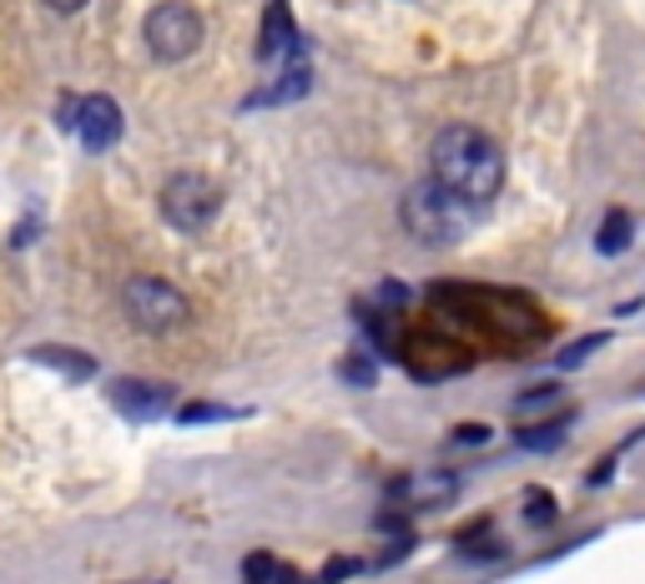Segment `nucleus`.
Listing matches in <instances>:
<instances>
[{
  "label": "nucleus",
  "instance_id": "nucleus-15",
  "mask_svg": "<svg viewBox=\"0 0 645 584\" xmlns=\"http://www.w3.org/2000/svg\"><path fill=\"white\" fill-rule=\"evenodd\" d=\"M339 379H349L353 389H373V363H369V358H359V353L343 358V363H339Z\"/></svg>",
  "mask_w": 645,
  "mask_h": 584
},
{
  "label": "nucleus",
  "instance_id": "nucleus-13",
  "mask_svg": "<svg viewBox=\"0 0 645 584\" xmlns=\"http://www.w3.org/2000/svg\"><path fill=\"white\" fill-rule=\"evenodd\" d=\"M353 318H359V328L369 333L373 348H383V353H394V338H389V323H383L379 313H373L369 303H353Z\"/></svg>",
  "mask_w": 645,
  "mask_h": 584
},
{
  "label": "nucleus",
  "instance_id": "nucleus-18",
  "mask_svg": "<svg viewBox=\"0 0 645 584\" xmlns=\"http://www.w3.org/2000/svg\"><path fill=\"white\" fill-rule=\"evenodd\" d=\"M460 550L470 554V560H504V554H510V544H504V540H464Z\"/></svg>",
  "mask_w": 645,
  "mask_h": 584
},
{
  "label": "nucleus",
  "instance_id": "nucleus-1",
  "mask_svg": "<svg viewBox=\"0 0 645 584\" xmlns=\"http://www.w3.org/2000/svg\"><path fill=\"white\" fill-rule=\"evenodd\" d=\"M434 182H444L460 202H494L504 187V152L500 141L484 137L480 127H444L429 147Z\"/></svg>",
  "mask_w": 645,
  "mask_h": 584
},
{
  "label": "nucleus",
  "instance_id": "nucleus-7",
  "mask_svg": "<svg viewBox=\"0 0 645 584\" xmlns=\"http://www.w3.org/2000/svg\"><path fill=\"white\" fill-rule=\"evenodd\" d=\"M77 137L87 152H107L121 141V107L111 97H81V121H77Z\"/></svg>",
  "mask_w": 645,
  "mask_h": 584
},
{
  "label": "nucleus",
  "instance_id": "nucleus-6",
  "mask_svg": "<svg viewBox=\"0 0 645 584\" xmlns=\"http://www.w3.org/2000/svg\"><path fill=\"white\" fill-rule=\"evenodd\" d=\"M298 56V26H293V11H288V0H268L263 11V26H258V61L268 66H283Z\"/></svg>",
  "mask_w": 645,
  "mask_h": 584
},
{
  "label": "nucleus",
  "instance_id": "nucleus-22",
  "mask_svg": "<svg viewBox=\"0 0 645 584\" xmlns=\"http://www.w3.org/2000/svg\"><path fill=\"white\" fill-rule=\"evenodd\" d=\"M373 298H379V308H404L409 303V292H404V282H383L379 292H373Z\"/></svg>",
  "mask_w": 645,
  "mask_h": 584
},
{
  "label": "nucleus",
  "instance_id": "nucleus-8",
  "mask_svg": "<svg viewBox=\"0 0 645 584\" xmlns=\"http://www.w3.org/2000/svg\"><path fill=\"white\" fill-rule=\"evenodd\" d=\"M107 393L127 419H157V413L172 403V389H162V383H142V379H117Z\"/></svg>",
  "mask_w": 645,
  "mask_h": 584
},
{
  "label": "nucleus",
  "instance_id": "nucleus-25",
  "mask_svg": "<svg viewBox=\"0 0 645 584\" xmlns=\"http://www.w3.org/2000/svg\"><path fill=\"white\" fill-rule=\"evenodd\" d=\"M611 469H615V454H605V459H601V464H595L591 484H605V479H611Z\"/></svg>",
  "mask_w": 645,
  "mask_h": 584
},
{
  "label": "nucleus",
  "instance_id": "nucleus-4",
  "mask_svg": "<svg viewBox=\"0 0 645 584\" xmlns=\"http://www.w3.org/2000/svg\"><path fill=\"white\" fill-rule=\"evenodd\" d=\"M147 46L157 61H187L202 46V16L187 0H162L147 16Z\"/></svg>",
  "mask_w": 645,
  "mask_h": 584
},
{
  "label": "nucleus",
  "instance_id": "nucleus-14",
  "mask_svg": "<svg viewBox=\"0 0 645 584\" xmlns=\"http://www.w3.org/2000/svg\"><path fill=\"white\" fill-rule=\"evenodd\" d=\"M555 499L545 494V489H530V499H525V524L530 530H550V524H555Z\"/></svg>",
  "mask_w": 645,
  "mask_h": 584
},
{
  "label": "nucleus",
  "instance_id": "nucleus-3",
  "mask_svg": "<svg viewBox=\"0 0 645 584\" xmlns=\"http://www.w3.org/2000/svg\"><path fill=\"white\" fill-rule=\"evenodd\" d=\"M222 212V187L202 172H177L162 187V217L177 232H208Z\"/></svg>",
  "mask_w": 645,
  "mask_h": 584
},
{
  "label": "nucleus",
  "instance_id": "nucleus-20",
  "mask_svg": "<svg viewBox=\"0 0 645 584\" xmlns=\"http://www.w3.org/2000/svg\"><path fill=\"white\" fill-rule=\"evenodd\" d=\"M359 570H363V560H353V554H349V560H329V564H323V574H318V580H323V584H339V580H353Z\"/></svg>",
  "mask_w": 645,
  "mask_h": 584
},
{
  "label": "nucleus",
  "instance_id": "nucleus-26",
  "mask_svg": "<svg viewBox=\"0 0 645 584\" xmlns=\"http://www.w3.org/2000/svg\"><path fill=\"white\" fill-rule=\"evenodd\" d=\"M46 6H51V11H61V16H71V11H81L87 0H46Z\"/></svg>",
  "mask_w": 645,
  "mask_h": 584
},
{
  "label": "nucleus",
  "instance_id": "nucleus-19",
  "mask_svg": "<svg viewBox=\"0 0 645 584\" xmlns=\"http://www.w3.org/2000/svg\"><path fill=\"white\" fill-rule=\"evenodd\" d=\"M550 399H560V383H555V379H550V383H535V389L520 393V413L540 409V403H550Z\"/></svg>",
  "mask_w": 645,
  "mask_h": 584
},
{
  "label": "nucleus",
  "instance_id": "nucleus-17",
  "mask_svg": "<svg viewBox=\"0 0 645 584\" xmlns=\"http://www.w3.org/2000/svg\"><path fill=\"white\" fill-rule=\"evenodd\" d=\"M212 419H232V409H218V403H187L177 413V423H212Z\"/></svg>",
  "mask_w": 645,
  "mask_h": 584
},
{
  "label": "nucleus",
  "instance_id": "nucleus-5",
  "mask_svg": "<svg viewBox=\"0 0 645 584\" xmlns=\"http://www.w3.org/2000/svg\"><path fill=\"white\" fill-rule=\"evenodd\" d=\"M127 318L147 333H172L187 323V298L162 278H137L127 288Z\"/></svg>",
  "mask_w": 645,
  "mask_h": 584
},
{
  "label": "nucleus",
  "instance_id": "nucleus-12",
  "mask_svg": "<svg viewBox=\"0 0 645 584\" xmlns=\"http://www.w3.org/2000/svg\"><path fill=\"white\" fill-rule=\"evenodd\" d=\"M565 423H570V413H560L555 423H535V429H514V444L525 449V454H545V449H555L560 439H565Z\"/></svg>",
  "mask_w": 645,
  "mask_h": 584
},
{
  "label": "nucleus",
  "instance_id": "nucleus-11",
  "mask_svg": "<svg viewBox=\"0 0 645 584\" xmlns=\"http://www.w3.org/2000/svg\"><path fill=\"white\" fill-rule=\"evenodd\" d=\"M31 363L67 373V379H91V373H97V358H91V353H77V348H51V343L31 348Z\"/></svg>",
  "mask_w": 645,
  "mask_h": 584
},
{
  "label": "nucleus",
  "instance_id": "nucleus-10",
  "mask_svg": "<svg viewBox=\"0 0 645 584\" xmlns=\"http://www.w3.org/2000/svg\"><path fill=\"white\" fill-rule=\"evenodd\" d=\"M631 238H635V217L625 212V207H611L605 222L595 228V252H601V258H621V252L631 248Z\"/></svg>",
  "mask_w": 645,
  "mask_h": 584
},
{
  "label": "nucleus",
  "instance_id": "nucleus-16",
  "mask_svg": "<svg viewBox=\"0 0 645 584\" xmlns=\"http://www.w3.org/2000/svg\"><path fill=\"white\" fill-rule=\"evenodd\" d=\"M595 348H605V333H591V338H580V343H570L565 353H560V369H575V363H585Z\"/></svg>",
  "mask_w": 645,
  "mask_h": 584
},
{
  "label": "nucleus",
  "instance_id": "nucleus-23",
  "mask_svg": "<svg viewBox=\"0 0 645 584\" xmlns=\"http://www.w3.org/2000/svg\"><path fill=\"white\" fill-rule=\"evenodd\" d=\"M419 489H429V504H444L449 489H454V479H449V474H434V479H424Z\"/></svg>",
  "mask_w": 645,
  "mask_h": 584
},
{
  "label": "nucleus",
  "instance_id": "nucleus-9",
  "mask_svg": "<svg viewBox=\"0 0 645 584\" xmlns=\"http://www.w3.org/2000/svg\"><path fill=\"white\" fill-rule=\"evenodd\" d=\"M308 81H313V77H308V61H303V56H293L283 77H278L268 91H258L248 107H283V101H298V97H308Z\"/></svg>",
  "mask_w": 645,
  "mask_h": 584
},
{
  "label": "nucleus",
  "instance_id": "nucleus-2",
  "mask_svg": "<svg viewBox=\"0 0 645 584\" xmlns=\"http://www.w3.org/2000/svg\"><path fill=\"white\" fill-rule=\"evenodd\" d=\"M470 202H460V197L449 192L444 182H414L404 192V202H399V217H404V232L419 242H434V248H449V242H460L464 232H470V212H464Z\"/></svg>",
  "mask_w": 645,
  "mask_h": 584
},
{
  "label": "nucleus",
  "instance_id": "nucleus-21",
  "mask_svg": "<svg viewBox=\"0 0 645 584\" xmlns=\"http://www.w3.org/2000/svg\"><path fill=\"white\" fill-rule=\"evenodd\" d=\"M77 121H81V97H71V91H67V97L56 101V127H61V131H77Z\"/></svg>",
  "mask_w": 645,
  "mask_h": 584
},
{
  "label": "nucleus",
  "instance_id": "nucleus-24",
  "mask_svg": "<svg viewBox=\"0 0 645 584\" xmlns=\"http://www.w3.org/2000/svg\"><path fill=\"white\" fill-rule=\"evenodd\" d=\"M490 439V429H480V423H470V429H454V444H484Z\"/></svg>",
  "mask_w": 645,
  "mask_h": 584
}]
</instances>
